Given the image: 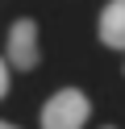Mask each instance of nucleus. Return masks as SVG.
<instances>
[{"instance_id":"39448f33","label":"nucleus","mask_w":125,"mask_h":129,"mask_svg":"<svg viewBox=\"0 0 125 129\" xmlns=\"http://www.w3.org/2000/svg\"><path fill=\"white\" fill-rule=\"evenodd\" d=\"M0 129H17V125H8V121H0Z\"/></svg>"},{"instance_id":"20e7f679","label":"nucleus","mask_w":125,"mask_h":129,"mask_svg":"<svg viewBox=\"0 0 125 129\" xmlns=\"http://www.w3.org/2000/svg\"><path fill=\"white\" fill-rule=\"evenodd\" d=\"M4 92H8V62L0 58V100H4Z\"/></svg>"},{"instance_id":"423d86ee","label":"nucleus","mask_w":125,"mask_h":129,"mask_svg":"<svg viewBox=\"0 0 125 129\" xmlns=\"http://www.w3.org/2000/svg\"><path fill=\"white\" fill-rule=\"evenodd\" d=\"M104 129H113V125H104Z\"/></svg>"},{"instance_id":"7ed1b4c3","label":"nucleus","mask_w":125,"mask_h":129,"mask_svg":"<svg viewBox=\"0 0 125 129\" xmlns=\"http://www.w3.org/2000/svg\"><path fill=\"white\" fill-rule=\"evenodd\" d=\"M100 42L125 50V0H108L104 13H100Z\"/></svg>"},{"instance_id":"f257e3e1","label":"nucleus","mask_w":125,"mask_h":129,"mask_svg":"<svg viewBox=\"0 0 125 129\" xmlns=\"http://www.w3.org/2000/svg\"><path fill=\"white\" fill-rule=\"evenodd\" d=\"M88 112H92L88 96L79 87H63L42 104V129H83Z\"/></svg>"},{"instance_id":"f03ea898","label":"nucleus","mask_w":125,"mask_h":129,"mask_svg":"<svg viewBox=\"0 0 125 129\" xmlns=\"http://www.w3.org/2000/svg\"><path fill=\"white\" fill-rule=\"evenodd\" d=\"M8 62L17 71H33L38 67V25L29 17L13 21V29H8Z\"/></svg>"}]
</instances>
